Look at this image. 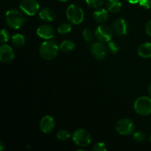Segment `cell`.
Listing matches in <instances>:
<instances>
[{
	"label": "cell",
	"mask_w": 151,
	"mask_h": 151,
	"mask_svg": "<svg viewBox=\"0 0 151 151\" xmlns=\"http://www.w3.org/2000/svg\"><path fill=\"white\" fill-rule=\"evenodd\" d=\"M60 47L58 43L53 40H47L43 42L39 47V54L42 58L51 60L57 57Z\"/></svg>",
	"instance_id": "6da1fadb"
},
{
	"label": "cell",
	"mask_w": 151,
	"mask_h": 151,
	"mask_svg": "<svg viewBox=\"0 0 151 151\" xmlns=\"http://www.w3.org/2000/svg\"><path fill=\"white\" fill-rule=\"evenodd\" d=\"M5 21L7 26L14 29H18L24 23V16L20 10L12 8L5 13Z\"/></svg>",
	"instance_id": "7a4b0ae2"
},
{
	"label": "cell",
	"mask_w": 151,
	"mask_h": 151,
	"mask_svg": "<svg viewBox=\"0 0 151 151\" xmlns=\"http://www.w3.org/2000/svg\"><path fill=\"white\" fill-rule=\"evenodd\" d=\"M134 109L138 114L147 116L151 114V97L142 96L135 100Z\"/></svg>",
	"instance_id": "3957f363"
},
{
	"label": "cell",
	"mask_w": 151,
	"mask_h": 151,
	"mask_svg": "<svg viewBox=\"0 0 151 151\" xmlns=\"http://www.w3.org/2000/svg\"><path fill=\"white\" fill-rule=\"evenodd\" d=\"M66 17L69 22L73 24H80L84 19V12L80 6L70 4L66 11Z\"/></svg>",
	"instance_id": "277c9868"
},
{
	"label": "cell",
	"mask_w": 151,
	"mask_h": 151,
	"mask_svg": "<svg viewBox=\"0 0 151 151\" xmlns=\"http://www.w3.org/2000/svg\"><path fill=\"white\" fill-rule=\"evenodd\" d=\"M115 128L116 132L120 135L128 136L135 132L136 125L131 119L128 118H123L116 122Z\"/></svg>",
	"instance_id": "5b68a950"
},
{
	"label": "cell",
	"mask_w": 151,
	"mask_h": 151,
	"mask_svg": "<svg viewBox=\"0 0 151 151\" xmlns=\"http://www.w3.org/2000/svg\"><path fill=\"white\" fill-rule=\"evenodd\" d=\"M72 140L79 147H86L91 144V137L86 130L79 128L72 134Z\"/></svg>",
	"instance_id": "8992f818"
},
{
	"label": "cell",
	"mask_w": 151,
	"mask_h": 151,
	"mask_svg": "<svg viewBox=\"0 0 151 151\" xmlns=\"http://www.w3.org/2000/svg\"><path fill=\"white\" fill-rule=\"evenodd\" d=\"M112 30L109 26L105 24H100L96 28L94 35L97 41L102 43L109 42L112 37Z\"/></svg>",
	"instance_id": "52a82bcc"
},
{
	"label": "cell",
	"mask_w": 151,
	"mask_h": 151,
	"mask_svg": "<svg viewBox=\"0 0 151 151\" xmlns=\"http://www.w3.org/2000/svg\"><path fill=\"white\" fill-rule=\"evenodd\" d=\"M19 7L28 16H34L39 10L40 5L37 0H22Z\"/></svg>",
	"instance_id": "ba28073f"
},
{
	"label": "cell",
	"mask_w": 151,
	"mask_h": 151,
	"mask_svg": "<svg viewBox=\"0 0 151 151\" xmlns=\"http://www.w3.org/2000/svg\"><path fill=\"white\" fill-rule=\"evenodd\" d=\"M108 48H106V46L103 44V43L96 42L91 46V52L94 58L99 60H103L107 56Z\"/></svg>",
	"instance_id": "9c48e42d"
},
{
	"label": "cell",
	"mask_w": 151,
	"mask_h": 151,
	"mask_svg": "<svg viewBox=\"0 0 151 151\" xmlns=\"http://www.w3.org/2000/svg\"><path fill=\"white\" fill-rule=\"evenodd\" d=\"M15 53L10 45L2 44L0 47V61L3 63H10L14 59Z\"/></svg>",
	"instance_id": "30bf717a"
},
{
	"label": "cell",
	"mask_w": 151,
	"mask_h": 151,
	"mask_svg": "<svg viewBox=\"0 0 151 151\" xmlns=\"http://www.w3.org/2000/svg\"><path fill=\"white\" fill-rule=\"evenodd\" d=\"M55 126V119L52 116H50V115L44 116L40 121V130L44 134H50V133H51L54 130Z\"/></svg>",
	"instance_id": "8fae6325"
},
{
	"label": "cell",
	"mask_w": 151,
	"mask_h": 151,
	"mask_svg": "<svg viewBox=\"0 0 151 151\" xmlns=\"http://www.w3.org/2000/svg\"><path fill=\"white\" fill-rule=\"evenodd\" d=\"M112 30L116 35L122 36L128 32V24L123 19H118L112 24Z\"/></svg>",
	"instance_id": "7c38bea8"
},
{
	"label": "cell",
	"mask_w": 151,
	"mask_h": 151,
	"mask_svg": "<svg viewBox=\"0 0 151 151\" xmlns=\"http://www.w3.org/2000/svg\"><path fill=\"white\" fill-rule=\"evenodd\" d=\"M36 33L38 37L43 39L49 40L54 37L55 31L52 27L49 24H43L38 27Z\"/></svg>",
	"instance_id": "4fadbf2b"
},
{
	"label": "cell",
	"mask_w": 151,
	"mask_h": 151,
	"mask_svg": "<svg viewBox=\"0 0 151 151\" xmlns=\"http://www.w3.org/2000/svg\"><path fill=\"white\" fill-rule=\"evenodd\" d=\"M56 17L55 12L50 7H44L39 11V18L44 22H51Z\"/></svg>",
	"instance_id": "5bb4252c"
},
{
	"label": "cell",
	"mask_w": 151,
	"mask_h": 151,
	"mask_svg": "<svg viewBox=\"0 0 151 151\" xmlns=\"http://www.w3.org/2000/svg\"><path fill=\"white\" fill-rule=\"evenodd\" d=\"M93 18L98 23H105L107 22L109 18V12L106 9H97L93 13Z\"/></svg>",
	"instance_id": "9a60e30c"
},
{
	"label": "cell",
	"mask_w": 151,
	"mask_h": 151,
	"mask_svg": "<svg viewBox=\"0 0 151 151\" xmlns=\"http://www.w3.org/2000/svg\"><path fill=\"white\" fill-rule=\"evenodd\" d=\"M138 55L142 58H151V43L146 42L142 44L137 50Z\"/></svg>",
	"instance_id": "2e32d148"
},
{
	"label": "cell",
	"mask_w": 151,
	"mask_h": 151,
	"mask_svg": "<svg viewBox=\"0 0 151 151\" xmlns=\"http://www.w3.org/2000/svg\"><path fill=\"white\" fill-rule=\"evenodd\" d=\"M106 7L111 13H116L120 11L122 4L119 0H108L106 2Z\"/></svg>",
	"instance_id": "e0dca14e"
},
{
	"label": "cell",
	"mask_w": 151,
	"mask_h": 151,
	"mask_svg": "<svg viewBox=\"0 0 151 151\" xmlns=\"http://www.w3.org/2000/svg\"><path fill=\"white\" fill-rule=\"evenodd\" d=\"M12 44L16 47H22L25 44V38L20 33H16L12 36Z\"/></svg>",
	"instance_id": "ac0fdd59"
},
{
	"label": "cell",
	"mask_w": 151,
	"mask_h": 151,
	"mask_svg": "<svg viewBox=\"0 0 151 151\" xmlns=\"http://www.w3.org/2000/svg\"><path fill=\"white\" fill-rule=\"evenodd\" d=\"M75 44L71 40H65L60 44V50L64 52H69L74 50Z\"/></svg>",
	"instance_id": "d6986e66"
},
{
	"label": "cell",
	"mask_w": 151,
	"mask_h": 151,
	"mask_svg": "<svg viewBox=\"0 0 151 151\" xmlns=\"http://www.w3.org/2000/svg\"><path fill=\"white\" fill-rule=\"evenodd\" d=\"M72 30V26L69 23L67 22H63L60 24L58 27V32L60 34H67Z\"/></svg>",
	"instance_id": "ffe728a7"
},
{
	"label": "cell",
	"mask_w": 151,
	"mask_h": 151,
	"mask_svg": "<svg viewBox=\"0 0 151 151\" xmlns=\"http://www.w3.org/2000/svg\"><path fill=\"white\" fill-rule=\"evenodd\" d=\"M71 137V134L66 129H60L57 133V138L60 141H66Z\"/></svg>",
	"instance_id": "44dd1931"
},
{
	"label": "cell",
	"mask_w": 151,
	"mask_h": 151,
	"mask_svg": "<svg viewBox=\"0 0 151 151\" xmlns=\"http://www.w3.org/2000/svg\"><path fill=\"white\" fill-rule=\"evenodd\" d=\"M83 36L84 40L88 43L91 42V41H92L93 39H94V33H93L92 31L88 27L85 28V29H83Z\"/></svg>",
	"instance_id": "7402d4cb"
},
{
	"label": "cell",
	"mask_w": 151,
	"mask_h": 151,
	"mask_svg": "<svg viewBox=\"0 0 151 151\" xmlns=\"http://www.w3.org/2000/svg\"><path fill=\"white\" fill-rule=\"evenodd\" d=\"M86 2L89 7L93 8H98L105 4L106 0H86Z\"/></svg>",
	"instance_id": "603a6c76"
},
{
	"label": "cell",
	"mask_w": 151,
	"mask_h": 151,
	"mask_svg": "<svg viewBox=\"0 0 151 151\" xmlns=\"http://www.w3.org/2000/svg\"><path fill=\"white\" fill-rule=\"evenodd\" d=\"M107 48H108V50H109V52H110L111 54H116V53L119 52V46H118V44H116V42H114V41H109V42H108V46H107Z\"/></svg>",
	"instance_id": "cb8c5ba5"
},
{
	"label": "cell",
	"mask_w": 151,
	"mask_h": 151,
	"mask_svg": "<svg viewBox=\"0 0 151 151\" xmlns=\"http://www.w3.org/2000/svg\"><path fill=\"white\" fill-rule=\"evenodd\" d=\"M10 39V32L6 29H1L0 32V42L1 44L7 42Z\"/></svg>",
	"instance_id": "d4e9b609"
},
{
	"label": "cell",
	"mask_w": 151,
	"mask_h": 151,
	"mask_svg": "<svg viewBox=\"0 0 151 151\" xmlns=\"http://www.w3.org/2000/svg\"><path fill=\"white\" fill-rule=\"evenodd\" d=\"M133 137H134V140L139 142H144L145 140V134L144 132H142V131H137V132H134L133 134Z\"/></svg>",
	"instance_id": "484cf974"
},
{
	"label": "cell",
	"mask_w": 151,
	"mask_h": 151,
	"mask_svg": "<svg viewBox=\"0 0 151 151\" xmlns=\"http://www.w3.org/2000/svg\"><path fill=\"white\" fill-rule=\"evenodd\" d=\"M92 150L94 151H106L107 150V147H106V144L102 142H99L96 143L93 147Z\"/></svg>",
	"instance_id": "4316f807"
},
{
	"label": "cell",
	"mask_w": 151,
	"mask_h": 151,
	"mask_svg": "<svg viewBox=\"0 0 151 151\" xmlns=\"http://www.w3.org/2000/svg\"><path fill=\"white\" fill-rule=\"evenodd\" d=\"M139 5L145 9H150L151 7V0H140Z\"/></svg>",
	"instance_id": "83f0119b"
},
{
	"label": "cell",
	"mask_w": 151,
	"mask_h": 151,
	"mask_svg": "<svg viewBox=\"0 0 151 151\" xmlns=\"http://www.w3.org/2000/svg\"><path fill=\"white\" fill-rule=\"evenodd\" d=\"M145 29V32L147 33V35L151 36V19L147 22Z\"/></svg>",
	"instance_id": "f1b7e54d"
},
{
	"label": "cell",
	"mask_w": 151,
	"mask_h": 151,
	"mask_svg": "<svg viewBox=\"0 0 151 151\" xmlns=\"http://www.w3.org/2000/svg\"><path fill=\"white\" fill-rule=\"evenodd\" d=\"M127 2L130 3V4H137L140 1V0H125Z\"/></svg>",
	"instance_id": "f546056e"
},
{
	"label": "cell",
	"mask_w": 151,
	"mask_h": 151,
	"mask_svg": "<svg viewBox=\"0 0 151 151\" xmlns=\"http://www.w3.org/2000/svg\"><path fill=\"white\" fill-rule=\"evenodd\" d=\"M4 148H5V147H4V144L3 143L2 141L0 142V151H3L4 150Z\"/></svg>",
	"instance_id": "4dcf8cb0"
},
{
	"label": "cell",
	"mask_w": 151,
	"mask_h": 151,
	"mask_svg": "<svg viewBox=\"0 0 151 151\" xmlns=\"http://www.w3.org/2000/svg\"><path fill=\"white\" fill-rule=\"evenodd\" d=\"M147 93H148L149 96L151 97V82L149 84L148 87H147Z\"/></svg>",
	"instance_id": "1f68e13d"
},
{
	"label": "cell",
	"mask_w": 151,
	"mask_h": 151,
	"mask_svg": "<svg viewBox=\"0 0 151 151\" xmlns=\"http://www.w3.org/2000/svg\"><path fill=\"white\" fill-rule=\"evenodd\" d=\"M60 1H62V2H66V1H69V0H59Z\"/></svg>",
	"instance_id": "d6a6232c"
},
{
	"label": "cell",
	"mask_w": 151,
	"mask_h": 151,
	"mask_svg": "<svg viewBox=\"0 0 151 151\" xmlns=\"http://www.w3.org/2000/svg\"><path fill=\"white\" fill-rule=\"evenodd\" d=\"M149 139H150V143H151V133H150V137H149Z\"/></svg>",
	"instance_id": "836d02e7"
}]
</instances>
